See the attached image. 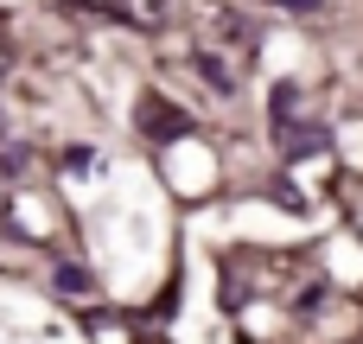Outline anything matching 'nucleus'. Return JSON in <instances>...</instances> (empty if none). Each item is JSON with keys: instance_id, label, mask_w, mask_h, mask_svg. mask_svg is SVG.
<instances>
[{"instance_id": "nucleus-1", "label": "nucleus", "mask_w": 363, "mask_h": 344, "mask_svg": "<svg viewBox=\"0 0 363 344\" xmlns=\"http://www.w3.org/2000/svg\"><path fill=\"white\" fill-rule=\"evenodd\" d=\"M140 128H147V140H185L191 134V115L172 109V102H147L140 109Z\"/></svg>"}, {"instance_id": "nucleus-2", "label": "nucleus", "mask_w": 363, "mask_h": 344, "mask_svg": "<svg viewBox=\"0 0 363 344\" xmlns=\"http://www.w3.org/2000/svg\"><path fill=\"white\" fill-rule=\"evenodd\" d=\"M26 172H32V153H26V147H6V140H0V179H26Z\"/></svg>"}, {"instance_id": "nucleus-3", "label": "nucleus", "mask_w": 363, "mask_h": 344, "mask_svg": "<svg viewBox=\"0 0 363 344\" xmlns=\"http://www.w3.org/2000/svg\"><path fill=\"white\" fill-rule=\"evenodd\" d=\"M51 281H57L64 294H89V274H83L77 262H57V268H51Z\"/></svg>"}, {"instance_id": "nucleus-4", "label": "nucleus", "mask_w": 363, "mask_h": 344, "mask_svg": "<svg viewBox=\"0 0 363 344\" xmlns=\"http://www.w3.org/2000/svg\"><path fill=\"white\" fill-rule=\"evenodd\" d=\"M134 19H140V26H166V0H140Z\"/></svg>"}, {"instance_id": "nucleus-5", "label": "nucleus", "mask_w": 363, "mask_h": 344, "mask_svg": "<svg viewBox=\"0 0 363 344\" xmlns=\"http://www.w3.org/2000/svg\"><path fill=\"white\" fill-rule=\"evenodd\" d=\"M89 332H96V344H128V338H121V332H115V326H102V319H96Z\"/></svg>"}, {"instance_id": "nucleus-6", "label": "nucleus", "mask_w": 363, "mask_h": 344, "mask_svg": "<svg viewBox=\"0 0 363 344\" xmlns=\"http://www.w3.org/2000/svg\"><path fill=\"white\" fill-rule=\"evenodd\" d=\"M281 6H294V13H313V6H319V0H281Z\"/></svg>"}, {"instance_id": "nucleus-7", "label": "nucleus", "mask_w": 363, "mask_h": 344, "mask_svg": "<svg viewBox=\"0 0 363 344\" xmlns=\"http://www.w3.org/2000/svg\"><path fill=\"white\" fill-rule=\"evenodd\" d=\"M0 140H6V115H0Z\"/></svg>"}, {"instance_id": "nucleus-8", "label": "nucleus", "mask_w": 363, "mask_h": 344, "mask_svg": "<svg viewBox=\"0 0 363 344\" xmlns=\"http://www.w3.org/2000/svg\"><path fill=\"white\" fill-rule=\"evenodd\" d=\"M0 77H6V64H0Z\"/></svg>"}]
</instances>
